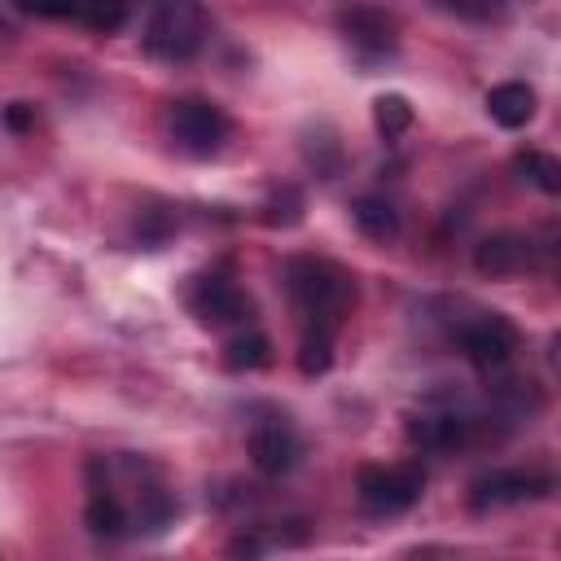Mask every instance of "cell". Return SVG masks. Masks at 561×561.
Listing matches in <instances>:
<instances>
[{
  "label": "cell",
  "mask_w": 561,
  "mask_h": 561,
  "mask_svg": "<svg viewBox=\"0 0 561 561\" xmlns=\"http://www.w3.org/2000/svg\"><path fill=\"white\" fill-rule=\"evenodd\" d=\"M285 289H289L294 307L307 316V324L333 329V333L355 302V276L342 263L316 259V254H294L285 263Z\"/></svg>",
  "instance_id": "1"
},
{
  "label": "cell",
  "mask_w": 561,
  "mask_h": 561,
  "mask_svg": "<svg viewBox=\"0 0 561 561\" xmlns=\"http://www.w3.org/2000/svg\"><path fill=\"white\" fill-rule=\"evenodd\" d=\"M206 39V13L197 0H158L145 22V53L158 61H188Z\"/></svg>",
  "instance_id": "2"
},
{
  "label": "cell",
  "mask_w": 561,
  "mask_h": 561,
  "mask_svg": "<svg viewBox=\"0 0 561 561\" xmlns=\"http://www.w3.org/2000/svg\"><path fill=\"white\" fill-rule=\"evenodd\" d=\"M425 491V469L421 465H364L355 473V500L368 517H399L408 513Z\"/></svg>",
  "instance_id": "3"
},
{
  "label": "cell",
  "mask_w": 561,
  "mask_h": 561,
  "mask_svg": "<svg viewBox=\"0 0 561 561\" xmlns=\"http://www.w3.org/2000/svg\"><path fill=\"white\" fill-rule=\"evenodd\" d=\"M228 114L215 105V101H206V96H180L171 110H167V131H171V140L184 149V153H193V158H210L224 140H228Z\"/></svg>",
  "instance_id": "4"
},
{
  "label": "cell",
  "mask_w": 561,
  "mask_h": 561,
  "mask_svg": "<svg viewBox=\"0 0 561 561\" xmlns=\"http://www.w3.org/2000/svg\"><path fill=\"white\" fill-rule=\"evenodd\" d=\"M184 302L202 324H241L254 311L250 294L224 272H197L188 280V289H184Z\"/></svg>",
  "instance_id": "5"
},
{
  "label": "cell",
  "mask_w": 561,
  "mask_h": 561,
  "mask_svg": "<svg viewBox=\"0 0 561 561\" xmlns=\"http://www.w3.org/2000/svg\"><path fill=\"white\" fill-rule=\"evenodd\" d=\"M517 342H522L517 324H513L508 316H500V311H486V316H478V320H469V324L460 329V351H465V359H469L478 373H500V368H508V359L517 355Z\"/></svg>",
  "instance_id": "6"
},
{
  "label": "cell",
  "mask_w": 561,
  "mask_h": 561,
  "mask_svg": "<svg viewBox=\"0 0 561 561\" xmlns=\"http://www.w3.org/2000/svg\"><path fill=\"white\" fill-rule=\"evenodd\" d=\"M337 31L342 39L364 57V61H377V57H390L399 48V22L394 13H386L381 4H368V0H355L337 13Z\"/></svg>",
  "instance_id": "7"
},
{
  "label": "cell",
  "mask_w": 561,
  "mask_h": 561,
  "mask_svg": "<svg viewBox=\"0 0 561 561\" xmlns=\"http://www.w3.org/2000/svg\"><path fill=\"white\" fill-rule=\"evenodd\" d=\"M548 491H552V478L539 469H486L469 482V508L486 513V508H504V504L543 500Z\"/></svg>",
  "instance_id": "8"
},
{
  "label": "cell",
  "mask_w": 561,
  "mask_h": 561,
  "mask_svg": "<svg viewBox=\"0 0 561 561\" xmlns=\"http://www.w3.org/2000/svg\"><path fill=\"white\" fill-rule=\"evenodd\" d=\"M245 447H250V465H254L263 478H280V473H289V469L298 465V434H294V425H289L285 416H263V421H254Z\"/></svg>",
  "instance_id": "9"
},
{
  "label": "cell",
  "mask_w": 561,
  "mask_h": 561,
  "mask_svg": "<svg viewBox=\"0 0 561 561\" xmlns=\"http://www.w3.org/2000/svg\"><path fill=\"white\" fill-rule=\"evenodd\" d=\"M530 259H535V241L526 232H517V228H500V232H491V237H482L473 245V267L482 276H495V280L526 272Z\"/></svg>",
  "instance_id": "10"
},
{
  "label": "cell",
  "mask_w": 561,
  "mask_h": 561,
  "mask_svg": "<svg viewBox=\"0 0 561 561\" xmlns=\"http://www.w3.org/2000/svg\"><path fill=\"white\" fill-rule=\"evenodd\" d=\"M473 421L460 412H412L408 416V443L421 451H456L460 443H469Z\"/></svg>",
  "instance_id": "11"
},
{
  "label": "cell",
  "mask_w": 561,
  "mask_h": 561,
  "mask_svg": "<svg viewBox=\"0 0 561 561\" xmlns=\"http://www.w3.org/2000/svg\"><path fill=\"white\" fill-rule=\"evenodd\" d=\"M535 110H539V96H535V88L522 83V79L495 83V88L486 92V114H491V123H500L504 131L526 127V123L535 118Z\"/></svg>",
  "instance_id": "12"
},
{
  "label": "cell",
  "mask_w": 561,
  "mask_h": 561,
  "mask_svg": "<svg viewBox=\"0 0 561 561\" xmlns=\"http://www.w3.org/2000/svg\"><path fill=\"white\" fill-rule=\"evenodd\" d=\"M351 219H355V228L368 237V241H394L399 237V210H394V202L390 197H381V193H364V197H355L351 202Z\"/></svg>",
  "instance_id": "13"
},
{
  "label": "cell",
  "mask_w": 561,
  "mask_h": 561,
  "mask_svg": "<svg viewBox=\"0 0 561 561\" xmlns=\"http://www.w3.org/2000/svg\"><path fill=\"white\" fill-rule=\"evenodd\" d=\"M272 364V342L254 329H241L224 342V368L228 373H259Z\"/></svg>",
  "instance_id": "14"
},
{
  "label": "cell",
  "mask_w": 561,
  "mask_h": 561,
  "mask_svg": "<svg viewBox=\"0 0 561 561\" xmlns=\"http://www.w3.org/2000/svg\"><path fill=\"white\" fill-rule=\"evenodd\" d=\"M373 127L381 140H399L412 127V101L403 92H381L373 101Z\"/></svg>",
  "instance_id": "15"
},
{
  "label": "cell",
  "mask_w": 561,
  "mask_h": 561,
  "mask_svg": "<svg viewBox=\"0 0 561 561\" xmlns=\"http://www.w3.org/2000/svg\"><path fill=\"white\" fill-rule=\"evenodd\" d=\"M329 364H333V329L307 324L302 342H298V373L302 377H320V373H329Z\"/></svg>",
  "instance_id": "16"
},
{
  "label": "cell",
  "mask_w": 561,
  "mask_h": 561,
  "mask_svg": "<svg viewBox=\"0 0 561 561\" xmlns=\"http://www.w3.org/2000/svg\"><path fill=\"white\" fill-rule=\"evenodd\" d=\"M513 167H517L530 184H539L548 197L561 193V162H557L552 153H543V149H522V153L513 158Z\"/></svg>",
  "instance_id": "17"
},
{
  "label": "cell",
  "mask_w": 561,
  "mask_h": 561,
  "mask_svg": "<svg viewBox=\"0 0 561 561\" xmlns=\"http://www.w3.org/2000/svg\"><path fill=\"white\" fill-rule=\"evenodd\" d=\"M75 18H79L88 31L110 35V31H118V26L127 22V0H79V4H75Z\"/></svg>",
  "instance_id": "18"
},
{
  "label": "cell",
  "mask_w": 561,
  "mask_h": 561,
  "mask_svg": "<svg viewBox=\"0 0 561 561\" xmlns=\"http://www.w3.org/2000/svg\"><path fill=\"white\" fill-rule=\"evenodd\" d=\"M298 219H302V193H298L294 184L272 188V197L263 202V224H272V228H294Z\"/></svg>",
  "instance_id": "19"
},
{
  "label": "cell",
  "mask_w": 561,
  "mask_h": 561,
  "mask_svg": "<svg viewBox=\"0 0 561 561\" xmlns=\"http://www.w3.org/2000/svg\"><path fill=\"white\" fill-rule=\"evenodd\" d=\"M443 13H456L465 22H495L504 13V0H434Z\"/></svg>",
  "instance_id": "20"
},
{
  "label": "cell",
  "mask_w": 561,
  "mask_h": 561,
  "mask_svg": "<svg viewBox=\"0 0 561 561\" xmlns=\"http://www.w3.org/2000/svg\"><path fill=\"white\" fill-rule=\"evenodd\" d=\"M22 13L31 18H48V22H61V18H75V4L79 0H13Z\"/></svg>",
  "instance_id": "21"
},
{
  "label": "cell",
  "mask_w": 561,
  "mask_h": 561,
  "mask_svg": "<svg viewBox=\"0 0 561 561\" xmlns=\"http://www.w3.org/2000/svg\"><path fill=\"white\" fill-rule=\"evenodd\" d=\"M4 127L18 131V136L31 131V127H35V105H31V101H13V105H4Z\"/></svg>",
  "instance_id": "22"
},
{
  "label": "cell",
  "mask_w": 561,
  "mask_h": 561,
  "mask_svg": "<svg viewBox=\"0 0 561 561\" xmlns=\"http://www.w3.org/2000/svg\"><path fill=\"white\" fill-rule=\"evenodd\" d=\"M228 552H245V557H254V552H263V543H259L254 535H241V539L228 543Z\"/></svg>",
  "instance_id": "23"
}]
</instances>
